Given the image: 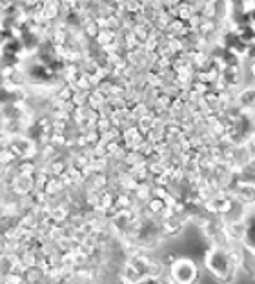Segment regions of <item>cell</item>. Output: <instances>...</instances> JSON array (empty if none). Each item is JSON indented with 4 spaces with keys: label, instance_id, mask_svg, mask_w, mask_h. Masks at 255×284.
I'll list each match as a JSON object with an SVG mask.
<instances>
[{
    "label": "cell",
    "instance_id": "obj_1",
    "mask_svg": "<svg viewBox=\"0 0 255 284\" xmlns=\"http://www.w3.org/2000/svg\"><path fill=\"white\" fill-rule=\"evenodd\" d=\"M206 268L210 270V273H213L222 282H228L234 277V263H232V257L222 248H213V250L208 251V255H206Z\"/></svg>",
    "mask_w": 255,
    "mask_h": 284
},
{
    "label": "cell",
    "instance_id": "obj_2",
    "mask_svg": "<svg viewBox=\"0 0 255 284\" xmlns=\"http://www.w3.org/2000/svg\"><path fill=\"white\" fill-rule=\"evenodd\" d=\"M197 277H199L197 266L191 261L181 259L171 268V280L175 284H193L197 280Z\"/></svg>",
    "mask_w": 255,
    "mask_h": 284
},
{
    "label": "cell",
    "instance_id": "obj_3",
    "mask_svg": "<svg viewBox=\"0 0 255 284\" xmlns=\"http://www.w3.org/2000/svg\"><path fill=\"white\" fill-rule=\"evenodd\" d=\"M224 44L230 53H246V49H248V47L241 42V38H239V35L235 33V31H230V33L226 35Z\"/></svg>",
    "mask_w": 255,
    "mask_h": 284
},
{
    "label": "cell",
    "instance_id": "obj_4",
    "mask_svg": "<svg viewBox=\"0 0 255 284\" xmlns=\"http://www.w3.org/2000/svg\"><path fill=\"white\" fill-rule=\"evenodd\" d=\"M242 242L246 244V248H250L251 251H255V217L248 221V224L244 226V235H242Z\"/></svg>",
    "mask_w": 255,
    "mask_h": 284
},
{
    "label": "cell",
    "instance_id": "obj_5",
    "mask_svg": "<svg viewBox=\"0 0 255 284\" xmlns=\"http://www.w3.org/2000/svg\"><path fill=\"white\" fill-rule=\"evenodd\" d=\"M235 33L239 35V38H241V42L244 44V46H251V44L255 42V28L253 25H242V28H237L235 30Z\"/></svg>",
    "mask_w": 255,
    "mask_h": 284
},
{
    "label": "cell",
    "instance_id": "obj_6",
    "mask_svg": "<svg viewBox=\"0 0 255 284\" xmlns=\"http://www.w3.org/2000/svg\"><path fill=\"white\" fill-rule=\"evenodd\" d=\"M241 195H244V197H242V200H244V202H253V200H255V188L244 184V188L241 190Z\"/></svg>",
    "mask_w": 255,
    "mask_h": 284
},
{
    "label": "cell",
    "instance_id": "obj_7",
    "mask_svg": "<svg viewBox=\"0 0 255 284\" xmlns=\"http://www.w3.org/2000/svg\"><path fill=\"white\" fill-rule=\"evenodd\" d=\"M241 100L244 106H255V91H246V93H242Z\"/></svg>",
    "mask_w": 255,
    "mask_h": 284
},
{
    "label": "cell",
    "instance_id": "obj_8",
    "mask_svg": "<svg viewBox=\"0 0 255 284\" xmlns=\"http://www.w3.org/2000/svg\"><path fill=\"white\" fill-rule=\"evenodd\" d=\"M246 53H248V57H250V59H255V42L251 44V46H248Z\"/></svg>",
    "mask_w": 255,
    "mask_h": 284
},
{
    "label": "cell",
    "instance_id": "obj_9",
    "mask_svg": "<svg viewBox=\"0 0 255 284\" xmlns=\"http://www.w3.org/2000/svg\"><path fill=\"white\" fill-rule=\"evenodd\" d=\"M250 22L251 25H255V8H250Z\"/></svg>",
    "mask_w": 255,
    "mask_h": 284
},
{
    "label": "cell",
    "instance_id": "obj_10",
    "mask_svg": "<svg viewBox=\"0 0 255 284\" xmlns=\"http://www.w3.org/2000/svg\"><path fill=\"white\" fill-rule=\"evenodd\" d=\"M253 28H255V25H253Z\"/></svg>",
    "mask_w": 255,
    "mask_h": 284
}]
</instances>
